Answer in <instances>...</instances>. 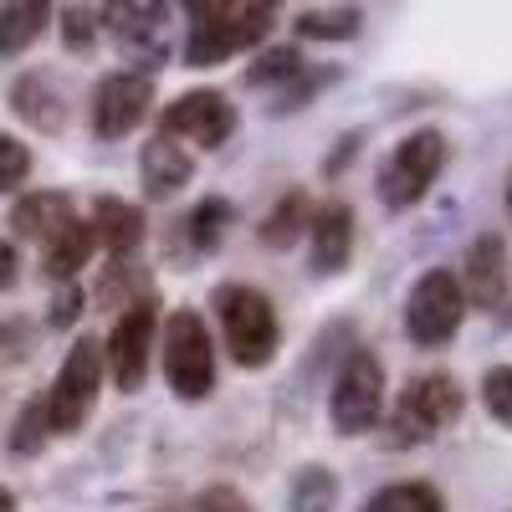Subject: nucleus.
Instances as JSON below:
<instances>
[{
    "mask_svg": "<svg viewBox=\"0 0 512 512\" xmlns=\"http://www.w3.org/2000/svg\"><path fill=\"white\" fill-rule=\"evenodd\" d=\"M185 16V67L195 72L226 67L231 57L262 47L277 26V6H262V0H190Z\"/></svg>",
    "mask_w": 512,
    "mask_h": 512,
    "instance_id": "1",
    "label": "nucleus"
},
{
    "mask_svg": "<svg viewBox=\"0 0 512 512\" xmlns=\"http://www.w3.org/2000/svg\"><path fill=\"white\" fill-rule=\"evenodd\" d=\"M461 410H466V390H461V379L456 374H446V369H425V374H415L405 390H400V400L390 405V415H384V441H390L395 451H405V446H431L441 431H451V425L461 420Z\"/></svg>",
    "mask_w": 512,
    "mask_h": 512,
    "instance_id": "2",
    "label": "nucleus"
},
{
    "mask_svg": "<svg viewBox=\"0 0 512 512\" xmlns=\"http://www.w3.org/2000/svg\"><path fill=\"white\" fill-rule=\"evenodd\" d=\"M210 308H216V323H221V338L241 369H267L282 349V323H277V308L262 287L251 282H221L210 292Z\"/></svg>",
    "mask_w": 512,
    "mask_h": 512,
    "instance_id": "3",
    "label": "nucleus"
},
{
    "mask_svg": "<svg viewBox=\"0 0 512 512\" xmlns=\"http://www.w3.org/2000/svg\"><path fill=\"white\" fill-rule=\"evenodd\" d=\"M159 364L175 400L200 405L216 395V338H210L205 318L195 308H175L169 318H159Z\"/></svg>",
    "mask_w": 512,
    "mask_h": 512,
    "instance_id": "4",
    "label": "nucleus"
},
{
    "mask_svg": "<svg viewBox=\"0 0 512 512\" xmlns=\"http://www.w3.org/2000/svg\"><path fill=\"white\" fill-rule=\"evenodd\" d=\"M451 159V139L441 134V128H410V134L379 159L374 169V195L384 210H410L420 205L425 195H431V185L441 180V169Z\"/></svg>",
    "mask_w": 512,
    "mask_h": 512,
    "instance_id": "5",
    "label": "nucleus"
},
{
    "mask_svg": "<svg viewBox=\"0 0 512 512\" xmlns=\"http://www.w3.org/2000/svg\"><path fill=\"white\" fill-rule=\"evenodd\" d=\"M384 364L369 344H349L344 359H338L333 390H328V420L338 436H369L374 425L384 420Z\"/></svg>",
    "mask_w": 512,
    "mask_h": 512,
    "instance_id": "6",
    "label": "nucleus"
},
{
    "mask_svg": "<svg viewBox=\"0 0 512 512\" xmlns=\"http://www.w3.org/2000/svg\"><path fill=\"white\" fill-rule=\"evenodd\" d=\"M103 379H108V369H103V344L82 333L77 344L67 349V359H62V369H57V379H52V390L41 395L52 436H77L82 425L93 420L98 395H103Z\"/></svg>",
    "mask_w": 512,
    "mask_h": 512,
    "instance_id": "7",
    "label": "nucleus"
},
{
    "mask_svg": "<svg viewBox=\"0 0 512 512\" xmlns=\"http://www.w3.org/2000/svg\"><path fill=\"white\" fill-rule=\"evenodd\" d=\"M154 344H159V303H154V292H144L128 308H118V318L103 338V369L113 374V384L123 395L144 390L149 364H154Z\"/></svg>",
    "mask_w": 512,
    "mask_h": 512,
    "instance_id": "8",
    "label": "nucleus"
},
{
    "mask_svg": "<svg viewBox=\"0 0 512 512\" xmlns=\"http://www.w3.org/2000/svg\"><path fill=\"white\" fill-rule=\"evenodd\" d=\"M466 323V297L451 267H425L405 297V338L415 349H446Z\"/></svg>",
    "mask_w": 512,
    "mask_h": 512,
    "instance_id": "9",
    "label": "nucleus"
},
{
    "mask_svg": "<svg viewBox=\"0 0 512 512\" xmlns=\"http://www.w3.org/2000/svg\"><path fill=\"white\" fill-rule=\"evenodd\" d=\"M98 26L113 36V47H118L128 72L154 77L169 62V6H154V0H123V6L98 11Z\"/></svg>",
    "mask_w": 512,
    "mask_h": 512,
    "instance_id": "10",
    "label": "nucleus"
},
{
    "mask_svg": "<svg viewBox=\"0 0 512 512\" xmlns=\"http://www.w3.org/2000/svg\"><path fill=\"white\" fill-rule=\"evenodd\" d=\"M236 123H241V113H236V103L221 88H190V93H180L175 103L159 113V134L185 144V149L216 154V149L231 144Z\"/></svg>",
    "mask_w": 512,
    "mask_h": 512,
    "instance_id": "11",
    "label": "nucleus"
},
{
    "mask_svg": "<svg viewBox=\"0 0 512 512\" xmlns=\"http://www.w3.org/2000/svg\"><path fill=\"white\" fill-rule=\"evenodd\" d=\"M456 287L466 297V308H482V313H502L507 292H512V246L502 231H482L461 256V272Z\"/></svg>",
    "mask_w": 512,
    "mask_h": 512,
    "instance_id": "12",
    "label": "nucleus"
},
{
    "mask_svg": "<svg viewBox=\"0 0 512 512\" xmlns=\"http://www.w3.org/2000/svg\"><path fill=\"white\" fill-rule=\"evenodd\" d=\"M149 113H154V77H144V72L118 67L93 88V134L103 144L134 134Z\"/></svg>",
    "mask_w": 512,
    "mask_h": 512,
    "instance_id": "13",
    "label": "nucleus"
},
{
    "mask_svg": "<svg viewBox=\"0 0 512 512\" xmlns=\"http://www.w3.org/2000/svg\"><path fill=\"white\" fill-rule=\"evenodd\" d=\"M231 226H236V205H231L226 195H205V200H195V205L185 210L175 226H169L164 256L185 272V267L205 262V256H216Z\"/></svg>",
    "mask_w": 512,
    "mask_h": 512,
    "instance_id": "14",
    "label": "nucleus"
},
{
    "mask_svg": "<svg viewBox=\"0 0 512 512\" xmlns=\"http://www.w3.org/2000/svg\"><path fill=\"white\" fill-rule=\"evenodd\" d=\"M354 256V205L344 200H328L313 210V226H308V267L313 277H338Z\"/></svg>",
    "mask_w": 512,
    "mask_h": 512,
    "instance_id": "15",
    "label": "nucleus"
},
{
    "mask_svg": "<svg viewBox=\"0 0 512 512\" xmlns=\"http://www.w3.org/2000/svg\"><path fill=\"white\" fill-rule=\"evenodd\" d=\"M190 180H195V154H190L185 144L154 134V139L139 149V185H144V200H175Z\"/></svg>",
    "mask_w": 512,
    "mask_h": 512,
    "instance_id": "16",
    "label": "nucleus"
},
{
    "mask_svg": "<svg viewBox=\"0 0 512 512\" xmlns=\"http://www.w3.org/2000/svg\"><path fill=\"white\" fill-rule=\"evenodd\" d=\"M11 113L36 134H62L67 128V93L52 72H21L11 82Z\"/></svg>",
    "mask_w": 512,
    "mask_h": 512,
    "instance_id": "17",
    "label": "nucleus"
},
{
    "mask_svg": "<svg viewBox=\"0 0 512 512\" xmlns=\"http://www.w3.org/2000/svg\"><path fill=\"white\" fill-rule=\"evenodd\" d=\"M98 246L108 251V262H123V256H139L144 236H149V221L134 200H118V195H98L93 200V216H88Z\"/></svg>",
    "mask_w": 512,
    "mask_h": 512,
    "instance_id": "18",
    "label": "nucleus"
},
{
    "mask_svg": "<svg viewBox=\"0 0 512 512\" xmlns=\"http://www.w3.org/2000/svg\"><path fill=\"white\" fill-rule=\"evenodd\" d=\"M313 195L303 190V185H292V190H282L277 200H272V210L262 221H256V241H262L267 251H292L297 241L308 236V226H313Z\"/></svg>",
    "mask_w": 512,
    "mask_h": 512,
    "instance_id": "19",
    "label": "nucleus"
},
{
    "mask_svg": "<svg viewBox=\"0 0 512 512\" xmlns=\"http://www.w3.org/2000/svg\"><path fill=\"white\" fill-rule=\"evenodd\" d=\"M93 251H98V236H93L88 216H72L52 241H41V272H47L57 287L62 282H77L82 267L93 262Z\"/></svg>",
    "mask_w": 512,
    "mask_h": 512,
    "instance_id": "20",
    "label": "nucleus"
},
{
    "mask_svg": "<svg viewBox=\"0 0 512 512\" xmlns=\"http://www.w3.org/2000/svg\"><path fill=\"white\" fill-rule=\"evenodd\" d=\"M77 216V205H72V195H62V190H31V195H21L16 205H11V226H16V236H26V241H52L67 221Z\"/></svg>",
    "mask_w": 512,
    "mask_h": 512,
    "instance_id": "21",
    "label": "nucleus"
},
{
    "mask_svg": "<svg viewBox=\"0 0 512 512\" xmlns=\"http://www.w3.org/2000/svg\"><path fill=\"white\" fill-rule=\"evenodd\" d=\"M52 6L47 0H11V6H0V62H11L21 52H31L41 31L52 26Z\"/></svg>",
    "mask_w": 512,
    "mask_h": 512,
    "instance_id": "22",
    "label": "nucleus"
},
{
    "mask_svg": "<svg viewBox=\"0 0 512 512\" xmlns=\"http://www.w3.org/2000/svg\"><path fill=\"white\" fill-rule=\"evenodd\" d=\"M297 41H354L364 31V11L359 6H308L292 21Z\"/></svg>",
    "mask_w": 512,
    "mask_h": 512,
    "instance_id": "23",
    "label": "nucleus"
},
{
    "mask_svg": "<svg viewBox=\"0 0 512 512\" xmlns=\"http://www.w3.org/2000/svg\"><path fill=\"white\" fill-rule=\"evenodd\" d=\"M287 512H338V477L318 461L297 466L287 482Z\"/></svg>",
    "mask_w": 512,
    "mask_h": 512,
    "instance_id": "24",
    "label": "nucleus"
},
{
    "mask_svg": "<svg viewBox=\"0 0 512 512\" xmlns=\"http://www.w3.org/2000/svg\"><path fill=\"white\" fill-rule=\"evenodd\" d=\"M359 512H446V497L431 482H390L374 497H364Z\"/></svg>",
    "mask_w": 512,
    "mask_h": 512,
    "instance_id": "25",
    "label": "nucleus"
},
{
    "mask_svg": "<svg viewBox=\"0 0 512 512\" xmlns=\"http://www.w3.org/2000/svg\"><path fill=\"white\" fill-rule=\"evenodd\" d=\"M303 67H308L303 47H287V41H282V47H262V57L246 67V88H272V93H282Z\"/></svg>",
    "mask_w": 512,
    "mask_h": 512,
    "instance_id": "26",
    "label": "nucleus"
},
{
    "mask_svg": "<svg viewBox=\"0 0 512 512\" xmlns=\"http://www.w3.org/2000/svg\"><path fill=\"white\" fill-rule=\"evenodd\" d=\"M338 77H344L338 67H323V62L313 67V62H308L303 72H297V77L287 82L282 93H272V113H277V118H282V113H303V108H308V103H313L323 88H333Z\"/></svg>",
    "mask_w": 512,
    "mask_h": 512,
    "instance_id": "27",
    "label": "nucleus"
},
{
    "mask_svg": "<svg viewBox=\"0 0 512 512\" xmlns=\"http://www.w3.org/2000/svg\"><path fill=\"white\" fill-rule=\"evenodd\" d=\"M149 292V282H144V267H139V256H123V262H108V272H103V287H98V303L103 308H128L134 297H144Z\"/></svg>",
    "mask_w": 512,
    "mask_h": 512,
    "instance_id": "28",
    "label": "nucleus"
},
{
    "mask_svg": "<svg viewBox=\"0 0 512 512\" xmlns=\"http://www.w3.org/2000/svg\"><path fill=\"white\" fill-rule=\"evenodd\" d=\"M47 441H52V425H47V405H41V395H36L11 420L6 446H11V456H41V451H47Z\"/></svg>",
    "mask_w": 512,
    "mask_h": 512,
    "instance_id": "29",
    "label": "nucleus"
},
{
    "mask_svg": "<svg viewBox=\"0 0 512 512\" xmlns=\"http://www.w3.org/2000/svg\"><path fill=\"white\" fill-rule=\"evenodd\" d=\"M57 31H62V47H67L72 57H88V52L98 47V36H103L93 6H67V11H57Z\"/></svg>",
    "mask_w": 512,
    "mask_h": 512,
    "instance_id": "30",
    "label": "nucleus"
},
{
    "mask_svg": "<svg viewBox=\"0 0 512 512\" xmlns=\"http://www.w3.org/2000/svg\"><path fill=\"white\" fill-rule=\"evenodd\" d=\"M482 410L512 431V364H492L482 374Z\"/></svg>",
    "mask_w": 512,
    "mask_h": 512,
    "instance_id": "31",
    "label": "nucleus"
},
{
    "mask_svg": "<svg viewBox=\"0 0 512 512\" xmlns=\"http://www.w3.org/2000/svg\"><path fill=\"white\" fill-rule=\"evenodd\" d=\"M31 180V149L16 134H0V195H11Z\"/></svg>",
    "mask_w": 512,
    "mask_h": 512,
    "instance_id": "32",
    "label": "nucleus"
},
{
    "mask_svg": "<svg viewBox=\"0 0 512 512\" xmlns=\"http://www.w3.org/2000/svg\"><path fill=\"white\" fill-rule=\"evenodd\" d=\"M185 512H256V507H251V497H246V492H236V487L216 482V487H205V492H195Z\"/></svg>",
    "mask_w": 512,
    "mask_h": 512,
    "instance_id": "33",
    "label": "nucleus"
},
{
    "mask_svg": "<svg viewBox=\"0 0 512 512\" xmlns=\"http://www.w3.org/2000/svg\"><path fill=\"white\" fill-rule=\"evenodd\" d=\"M82 313H88V292H82V282H62L57 297H52L47 323L52 328H72V323H82Z\"/></svg>",
    "mask_w": 512,
    "mask_h": 512,
    "instance_id": "34",
    "label": "nucleus"
},
{
    "mask_svg": "<svg viewBox=\"0 0 512 512\" xmlns=\"http://www.w3.org/2000/svg\"><path fill=\"white\" fill-rule=\"evenodd\" d=\"M359 144H364V134H359V128H349V134L338 139V149L323 159V175H328V180H338V175H344V169H349V159L359 154Z\"/></svg>",
    "mask_w": 512,
    "mask_h": 512,
    "instance_id": "35",
    "label": "nucleus"
},
{
    "mask_svg": "<svg viewBox=\"0 0 512 512\" xmlns=\"http://www.w3.org/2000/svg\"><path fill=\"white\" fill-rule=\"evenodd\" d=\"M16 277H21V256H16L11 241H0V292H11Z\"/></svg>",
    "mask_w": 512,
    "mask_h": 512,
    "instance_id": "36",
    "label": "nucleus"
},
{
    "mask_svg": "<svg viewBox=\"0 0 512 512\" xmlns=\"http://www.w3.org/2000/svg\"><path fill=\"white\" fill-rule=\"evenodd\" d=\"M502 210H507V221H512V169H507V185H502Z\"/></svg>",
    "mask_w": 512,
    "mask_h": 512,
    "instance_id": "37",
    "label": "nucleus"
},
{
    "mask_svg": "<svg viewBox=\"0 0 512 512\" xmlns=\"http://www.w3.org/2000/svg\"><path fill=\"white\" fill-rule=\"evenodd\" d=\"M0 512H16V492L11 487H0Z\"/></svg>",
    "mask_w": 512,
    "mask_h": 512,
    "instance_id": "38",
    "label": "nucleus"
},
{
    "mask_svg": "<svg viewBox=\"0 0 512 512\" xmlns=\"http://www.w3.org/2000/svg\"><path fill=\"white\" fill-rule=\"evenodd\" d=\"M502 313H507V323H512V292H507V303H502Z\"/></svg>",
    "mask_w": 512,
    "mask_h": 512,
    "instance_id": "39",
    "label": "nucleus"
}]
</instances>
